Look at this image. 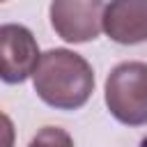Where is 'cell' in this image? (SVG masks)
<instances>
[{
  "label": "cell",
  "mask_w": 147,
  "mask_h": 147,
  "mask_svg": "<svg viewBox=\"0 0 147 147\" xmlns=\"http://www.w3.org/2000/svg\"><path fill=\"white\" fill-rule=\"evenodd\" d=\"M16 142V129L7 113L0 110V147H14Z\"/></svg>",
  "instance_id": "obj_7"
},
{
  "label": "cell",
  "mask_w": 147,
  "mask_h": 147,
  "mask_svg": "<svg viewBox=\"0 0 147 147\" xmlns=\"http://www.w3.org/2000/svg\"><path fill=\"white\" fill-rule=\"evenodd\" d=\"M32 85L46 106L57 110H78L94 92V71L83 55L69 48H51L41 53L32 74Z\"/></svg>",
  "instance_id": "obj_1"
},
{
  "label": "cell",
  "mask_w": 147,
  "mask_h": 147,
  "mask_svg": "<svg viewBox=\"0 0 147 147\" xmlns=\"http://www.w3.org/2000/svg\"><path fill=\"white\" fill-rule=\"evenodd\" d=\"M39 46L34 34L18 23L0 25V80L18 85L28 80L39 64Z\"/></svg>",
  "instance_id": "obj_4"
},
{
  "label": "cell",
  "mask_w": 147,
  "mask_h": 147,
  "mask_svg": "<svg viewBox=\"0 0 147 147\" xmlns=\"http://www.w3.org/2000/svg\"><path fill=\"white\" fill-rule=\"evenodd\" d=\"M2 2H5V0H0V5H2Z\"/></svg>",
  "instance_id": "obj_8"
},
{
  "label": "cell",
  "mask_w": 147,
  "mask_h": 147,
  "mask_svg": "<svg viewBox=\"0 0 147 147\" xmlns=\"http://www.w3.org/2000/svg\"><path fill=\"white\" fill-rule=\"evenodd\" d=\"M103 0H51V25L60 39L85 44L103 30Z\"/></svg>",
  "instance_id": "obj_3"
},
{
  "label": "cell",
  "mask_w": 147,
  "mask_h": 147,
  "mask_svg": "<svg viewBox=\"0 0 147 147\" xmlns=\"http://www.w3.org/2000/svg\"><path fill=\"white\" fill-rule=\"evenodd\" d=\"M28 147H74V138L60 126H44L34 133Z\"/></svg>",
  "instance_id": "obj_6"
},
{
  "label": "cell",
  "mask_w": 147,
  "mask_h": 147,
  "mask_svg": "<svg viewBox=\"0 0 147 147\" xmlns=\"http://www.w3.org/2000/svg\"><path fill=\"white\" fill-rule=\"evenodd\" d=\"M106 106L126 126L147 124V62H119L106 78Z\"/></svg>",
  "instance_id": "obj_2"
},
{
  "label": "cell",
  "mask_w": 147,
  "mask_h": 147,
  "mask_svg": "<svg viewBox=\"0 0 147 147\" xmlns=\"http://www.w3.org/2000/svg\"><path fill=\"white\" fill-rule=\"evenodd\" d=\"M103 32L122 46L147 41V0H110L103 11Z\"/></svg>",
  "instance_id": "obj_5"
}]
</instances>
